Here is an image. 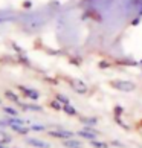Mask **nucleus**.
<instances>
[{"label":"nucleus","instance_id":"obj_1","mask_svg":"<svg viewBox=\"0 0 142 148\" xmlns=\"http://www.w3.org/2000/svg\"><path fill=\"white\" fill-rule=\"evenodd\" d=\"M17 89L20 90L21 96L28 98V99H31V101H37V99H40V92L35 90V89H32V87H28V86H21V84H19V86H17Z\"/></svg>","mask_w":142,"mask_h":148},{"label":"nucleus","instance_id":"obj_2","mask_svg":"<svg viewBox=\"0 0 142 148\" xmlns=\"http://www.w3.org/2000/svg\"><path fill=\"white\" fill-rule=\"evenodd\" d=\"M76 134L80 136V138H84L87 140H95L98 138V134H99V131H98L95 127H89V125H84V128L83 130H80V131H76Z\"/></svg>","mask_w":142,"mask_h":148},{"label":"nucleus","instance_id":"obj_3","mask_svg":"<svg viewBox=\"0 0 142 148\" xmlns=\"http://www.w3.org/2000/svg\"><path fill=\"white\" fill-rule=\"evenodd\" d=\"M47 134L51 136V138H55V139H63V140H66V139H72V138H73V133H72V131L64 130V128L51 130V131H47Z\"/></svg>","mask_w":142,"mask_h":148},{"label":"nucleus","instance_id":"obj_4","mask_svg":"<svg viewBox=\"0 0 142 148\" xmlns=\"http://www.w3.org/2000/svg\"><path fill=\"white\" fill-rule=\"evenodd\" d=\"M112 87L122 92H132L136 89V86L132 83V81H112Z\"/></svg>","mask_w":142,"mask_h":148},{"label":"nucleus","instance_id":"obj_5","mask_svg":"<svg viewBox=\"0 0 142 148\" xmlns=\"http://www.w3.org/2000/svg\"><path fill=\"white\" fill-rule=\"evenodd\" d=\"M26 144L34 147V148H49L51 145L45 140H40V139H35V138H26Z\"/></svg>","mask_w":142,"mask_h":148},{"label":"nucleus","instance_id":"obj_6","mask_svg":"<svg viewBox=\"0 0 142 148\" xmlns=\"http://www.w3.org/2000/svg\"><path fill=\"white\" fill-rule=\"evenodd\" d=\"M72 87H73V90L76 93H80V95H84V93H87V90H89V89H87V86L81 79H75L72 83Z\"/></svg>","mask_w":142,"mask_h":148},{"label":"nucleus","instance_id":"obj_7","mask_svg":"<svg viewBox=\"0 0 142 148\" xmlns=\"http://www.w3.org/2000/svg\"><path fill=\"white\" fill-rule=\"evenodd\" d=\"M5 121L8 122V125H25V124H28L26 119H21L19 116H8V118H5Z\"/></svg>","mask_w":142,"mask_h":148},{"label":"nucleus","instance_id":"obj_8","mask_svg":"<svg viewBox=\"0 0 142 148\" xmlns=\"http://www.w3.org/2000/svg\"><path fill=\"white\" fill-rule=\"evenodd\" d=\"M19 106L23 108V110H29V112H43V107L38 106V104H26V102H20Z\"/></svg>","mask_w":142,"mask_h":148},{"label":"nucleus","instance_id":"obj_9","mask_svg":"<svg viewBox=\"0 0 142 148\" xmlns=\"http://www.w3.org/2000/svg\"><path fill=\"white\" fill-rule=\"evenodd\" d=\"M63 147L66 148H83V144H81V140H76V139H66L63 140Z\"/></svg>","mask_w":142,"mask_h":148},{"label":"nucleus","instance_id":"obj_10","mask_svg":"<svg viewBox=\"0 0 142 148\" xmlns=\"http://www.w3.org/2000/svg\"><path fill=\"white\" fill-rule=\"evenodd\" d=\"M5 98H6L8 101H11V102H14V104H20L21 102L20 96L15 92H12V90H5Z\"/></svg>","mask_w":142,"mask_h":148},{"label":"nucleus","instance_id":"obj_11","mask_svg":"<svg viewBox=\"0 0 142 148\" xmlns=\"http://www.w3.org/2000/svg\"><path fill=\"white\" fill-rule=\"evenodd\" d=\"M9 128L12 130V131H15L17 134H23V136H26L31 131V128L29 127H25V125H9Z\"/></svg>","mask_w":142,"mask_h":148},{"label":"nucleus","instance_id":"obj_12","mask_svg":"<svg viewBox=\"0 0 142 148\" xmlns=\"http://www.w3.org/2000/svg\"><path fill=\"white\" fill-rule=\"evenodd\" d=\"M80 121L84 125H89V127H96L98 125V118L95 116H84V118H80Z\"/></svg>","mask_w":142,"mask_h":148},{"label":"nucleus","instance_id":"obj_13","mask_svg":"<svg viewBox=\"0 0 142 148\" xmlns=\"http://www.w3.org/2000/svg\"><path fill=\"white\" fill-rule=\"evenodd\" d=\"M63 112L67 114V116H76L78 112H76V108L72 106V104H67V106H63Z\"/></svg>","mask_w":142,"mask_h":148},{"label":"nucleus","instance_id":"obj_14","mask_svg":"<svg viewBox=\"0 0 142 148\" xmlns=\"http://www.w3.org/2000/svg\"><path fill=\"white\" fill-rule=\"evenodd\" d=\"M55 99H57L58 102H61L63 106H67V104H70V99H69L66 95H63V93H57V95H55Z\"/></svg>","mask_w":142,"mask_h":148},{"label":"nucleus","instance_id":"obj_15","mask_svg":"<svg viewBox=\"0 0 142 148\" xmlns=\"http://www.w3.org/2000/svg\"><path fill=\"white\" fill-rule=\"evenodd\" d=\"M3 112L6 113L8 116H19V112L11 106H3Z\"/></svg>","mask_w":142,"mask_h":148},{"label":"nucleus","instance_id":"obj_16","mask_svg":"<svg viewBox=\"0 0 142 148\" xmlns=\"http://www.w3.org/2000/svg\"><path fill=\"white\" fill-rule=\"evenodd\" d=\"M90 145L93 147V148H108V144H107V142H102V140H98V139L90 140Z\"/></svg>","mask_w":142,"mask_h":148},{"label":"nucleus","instance_id":"obj_17","mask_svg":"<svg viewBox=\"0 0 142 148\" xmlns=\"http://www.w3.org/2000/svg\"><path fill=\"white\" fill-rule=\"evenodd\" d=\"M49 107L54 108V110H57V112H61V110H63V104H61V102H58L57 99H54V101L49 102Z\"/></svg>","mask_w":142,"mask_h":148},{"label":"nucleus","instance_id":"obj_18","mask_svg":"<svg viewBox=\"0 0 142 148\" xmlns=\"http://www.w3.org/2000/svg\"><path fill=\"white\" fill-rule=\"evenodd\" d=\"M0 140H2L5 145H8V144H11V140H12V138H11L9 134H6V133H5V131L2 130V133H0Z\"/></svg>","mask_w":142,"mask_h":148},{"label":"nucleus","instance_id":"obj_19","mask_svg":"<svg viewBox=\"0 0 142 148\" xmlns=\"http://www.w3.org/2000/svg\"><path fill=\"white\" fill-rule=\"evenodd\" d=\"M124 107L122 106H115V108H113V114H115V118H121L122 114H124Z\"/></svg>","mask_w":142,"mask_h":148},{"label":"nucleus","instance_id":"obj_20","mask_svg":"<svg viewBox=\"0 0 142 148\" xmlns=\"http://www.w3.org/2000/svg\"><path fill=\"white\" fill-rule=\"evenodd\" d=\"M29 128H31V131H46V127L41 124H32Z\"/></svg>","mask_w":142,"mask_h":148},{"label":"nucleus","instance_id":"obj_21","mask_svg":"<svg viewBox=\"0 0 142 148\" xmlns=\"http://www.w3.org/2000/svg\"><path fill=\"white\" fill-rule=\"evenodd\" d=\"M112 145H115V147H119V148H124V145H122L119 140H112Z\"/></svg>","mask_w":142,"mask_h":148},{"label":"nucleus","instance_id":"obj_22","mask_svg":"<svg viewBox=\"0 0 142 148\" xmlns=\"http://www.w3.org/2000/svg\"><path fill=\"white\" fill-rule=\"evenodd\" d=\"M108 66H110V63H107V61H101L99 63V67L101 69H106V67H108Z\"/></svg>","mask_w":142,"mask_h":148},{"label":"nucleus","instance_id":"obj_23","mask_svg":"<svg viewBox=\"0 0 142 148\" xmlns=\"http://www.w3.org/2000/svg\"><path fill=\"white\" fill-rule=\"evenodd\" d=\"M0 127H2V128H6V127H9V125H8L6 121H2V119H0Z\"/></svg>","mask_w":142,"mask_h":148},{"label":"nucleus","instance_id":"obj_24","mask_svg":"<svg viewBox=\"0 0 142 148\" xmlns=\"http://www.w3.org/2000/svg\"><path fill=\"white\" fill-rule=\"evenodd\" d=\"M23 6H25V8H31V6H32V3L28 0V2H25V3H23Z\"/></svg>","mask_w":142,"mask_h":148},{"label":"nucleus","instance_id":"obj_25","mask_svg":"<svg viewBox=\"0 0 142 148\" xmlns=\"http://www.w3.org/2000/svg\"><path fill=\"white\" fill-rule=\"evenodd\" d=\"M0 148H8V145H5L2 140H0Z\"/></svg>","mask_w":142,"mask_h":148},{"label":"nucleus","instance_id":"obj_26","mask_svg":"<svg viewBox=\"0 0 142 148\" xmlns=\"http://www.w3.org/2000/svg\"><path fill=\"white\" fill-rule=\"evenodd\" d=\"M0 104H2V99H0Z\"/></svg>","mask_w":142,"mask_h":148},{"label":"nucleus","instance_id":"obj_27","mask_svg":"<svg viewBox=\"0 0 142 148\" xmlns=\"http://www.w3.org/2000/svg\"><path fill=\"white\" fill-rule=\"evenodd\" d=\"M0 133H2V130H0Z\"/></svg>","mask_w":142,"mask_h":148}]
</instances>
